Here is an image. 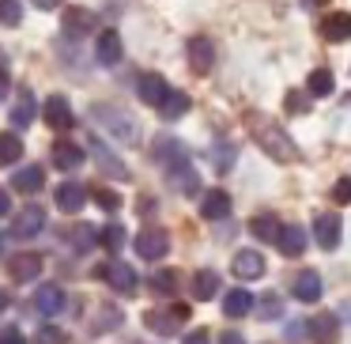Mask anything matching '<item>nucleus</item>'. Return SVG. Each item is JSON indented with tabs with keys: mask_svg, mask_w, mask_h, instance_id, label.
Masks as SVG:
<instances>
[{
	"mask_svg": "<svg viewBox=\"0 0 351 344\" xmlns=\"http://www.w3.org/2000/svg\"><path fill=\"white\" fill-rule=\"evenodd\" d=\"M245 122H250V137L257 140V148L265 155H272L276 163H295L298 159V144L276 122H268L265 114H250Z\"/></svg>",
	"mask_w": 351,
	"mask_h": 344,
	"instance_id": "1",
	"label": "nucleus"
},
{
	"mask_svg": "<svg viewBox=\"0 0 351 344\" xmlns=\"http://www.w3.org/2000/svg\"><path fill=\"white\" fill-rule=\"evenodd\" d=\"M91 122L99 125V129H106L114 140H121V144H136L140 140V129H136V122H132V114H125V110H117V106H106V102L91 106Z\"/></svg>",
	"mask_w": 351,
	"mask_h": 344,
	"instance_id": "2",
	"label": "nucleus"
},
{
	"mask_svg": "<svg viewBox=\"0 0 351 344\" xmlns=\"http://www.w3.org/2000/svg\"><path fill=\"white\" fill-rule=\"evenodd\" d=\"M136 253L144 261H162L170 253V235L162 227H144L136 235Z\"/></svg>",
	"mask_w": 351,
	"mask_h": 344,
	"instance_id": "3",
	"label": "nucleus"
},
{
	"mask_svg": "<svg viewBox=\"0 0 351 344\" xmlns=\"http://www.w3.org/2000/svg\"><path fill=\"white\" fill-rule=\"evenodd\" d=\"M185 54H189V65H193V72H197V76H208V72H212V65H215V46H212V38H204V34H193V38L185 42Z\"/></svg>",
	"mask_w": 351,
	"mask_h": 344,
	"instance_id": "4",
	"label": "nucleus"
},
{
	"mask_svg": "<svg viewBox=\"0 0 351 344\" xmlns=\"http://www.w3.org/2000/svg\"><path fill=\"white\" fill-rule=\"evenodd\" d=\"M99 276L117 291V295H132V291H136V273H132V265H125V261H110V265H99Z\"/></svg>",
	"mask_w": 351,
	"mask_h": 344,
	"instance_id": "5",
	"label": "nucleus"
},
{
	"mask_svg": "<svg viewBox=\"0 0 351 344\" xmlns=\"http://www.w3.org/2000/svg\"><path fill=\"white\" fill-rule=\"evenodd\" d=\"M167 182H170V190L182 193V197H197V193H200V174L189 167V159L167 167Z\"/></svg>",
	"mask_w": 351,
	"mask_h": 344,
	"instance_id": "6",
	"label": "nucleus"
},
{
	"mask_svg": "<svg viewBox=\"0 0 351 344\" xmlns=\"http://www.w3.org/2000/svg\"><path fill=\"white\" fill-rule=\"evenodd\" d=\"M87 148H91V159L99 163V170H102L106 178H129V167H125V163L117 159V155L110 152L106 144H102V137H95V133H91V140H87Z\"/></svg>",
	"mask_w": 351,
	"mask_h": 344,
	"instance_id": "7",
	"label": "nucleus"
},
{
	"mask_svg": "<svg viewBox=\"0 0 351 344\" xmlns=\"http://www.w3.org/2000/svg\"><path fill=\"white\" fill-rule=\"evenodd\" d=\"M313 238H317L321 250H336L340 238H343V220H340V216H332V212H321L317 223H313Z\"/></svg>",
	"mask_w": 351,
	"mask_h": 344,
	"instance_id": "8",
	"label": "nucleus"
},
{
	"mask_svg": "<svg viewBox=\"0 0 351 344\" xmlns=\"http://www.w3.org/2000/svg\"><path fill=\"white\" fill-rule=\"evenodd\" d=\"M42 114H46V125L49 129H72L76 125V114H72V106H69V99L64 95H49L46 99V106H42Z\"/></svg>",
	"mask_w": 351,
	"mask_h": 344,
	"instance_id": "9",
	"label": "nucleus"
},
{
	"mask_svg": "<svg viewBox=\"0 0 351 344\" xmlns=\"http://www.w3.org/2000/svg\"><path fill=\"white\" fill-rule=\"evenodd\" d=\"M152 159L159 163V167H174V163L189 159V152H185V144L174 137H155L152 140Z\"/></svg>",
	"mask_w": 351,
	"mask_h": 344,
	"instance_id": "10",
	"label": "nucleus"
},
{
	"mask_svg": "<svg viewBox=\"0 0 351 344\" xmlns=\"http://www.w3.org/2000/svg\"><path fill=\"white\" fill-rule=\"evenodd\" d=\"M8 276H12L16 284L38 280V276H42V257H38V253H31V250H27V253H16V257L8 261Z\"/></svg>",
	"mask_w": 351,
	"mask_h": 344,
	"instance_id": "11",
	"label": "nucleus"
},
{
	"mask_svg": "<svg viewBox=\"0 0 351 344\" xmlns=\"http://www.w3.org/2000/svg\"><path fill=\"white\" fill-rule=\"evenodd\" d=\"M306 333H310L313 344H336L340 341V321L332 314H317V318L306 321Z\"/></svg>",
	"mask_w": 351,
	"mask_h": 344,
	"instance_id": "12",
	"label": "nucleus"
},
{
	"mask_svg": "<svg viewBox=\"0 0 351 344\" xmlns=\"http://www.w3.org/2000/svg\"><path fill=\"white\" fill-rule=\"evenodd\" d=\"M95 27H99V16H95V12H87V8L64 12V34H69V38H87Z\"/></svg>",
	"mask_w": 351,
	"mask_h": 344,
	"instance_id": "13",
	"label": "nucleus"
},
{
	"mask_svg": "<svg viewBox=\"0 0 351 344\" xmlns=\"http://www.w3.org/2000/svg\"><path fill=\"white\" fill-rule=\"evenodd\" d=\"M121 54H125V46H121V34L117 31H102L99 38H95V57H99V65H121Z\"/></svg>",
	"mask_w": 351,
	"mask_h": 344,
	"instance_id": "14",
	"label": "nucleus"
},
{
	"mask_svg": "<svg viewBox=\"0 0 351 344\" xmlns=\"http://www.w3.org/2000/svg\"><path fill=\"white\" fill-rule=\"evenodd\" d=\"M182 321H185V318L174 310V306H170V314H167V310H147V314H144V325L152 329L155 336H174L178 329H182Z\"/></svg>",
	"mask_w": 351,
	"mask_h": 344,
	"instance_id": "15",
	"label": "nucleus"
},
{
	"mask_svg": "<svg viewBox=\"0 0 351 344\" xmlns=\"http://www.w3.org/2000/svg\"><path fill=\"white\" fill-rule=\"evenodd\" d=\"M34 310L46 314V318L61 314V310H64V291H61V284H42V288L34 291Z\"/></svg>",
	"mask_w": 351,
	"mask_h": 344,
	"instance_id": "16",
	"label": "nucleus"
},
{
	"mask_svg": "<svg viewBox=\"0 0 351 344\" xmlns=\"http://www.w3.org/2000/svg\"><path fill=\"white\" fill-rule=\"evenodd\" d=\"M230 268H234L238 280H261V276H265V257H261L257 250H242V253H234Z\"/></svg>",
	"mask_w": 351,
	"mask_h": 344,
	"instance_id": "17",
	"label": "nucleus"
},
{
	"mask_svg": "<svg viewBox=\"0 0 351 344\" xmlns=\"http://www.w3.org/2000/svg\"><path fill=\"white\" fill-rule=\"evenodd\" d=\"M53 200H57V208H61V212H80V208L87 205V185L61 182V185H57V193H53Z\"/></svg>",
	"mask_w": 351,
	"mask_h": 344,
	"instance_id": "18",
	"label": "nucleus"
},
{
	"mask_svg": "<svg viewBox=\"0 0 351 344\" xmlns=\"http://www.w3.org/2000/svg\"><path fill=\"white\" fill-rule=\"evenodd\" d=\"M167 91L170 87H167V80H162L159 72H144V76L136 80V95H140V102H147V106H159Z\"/></svg>",
	"mask_w": 351,
	"mask_h": 344,
	"instance_id": "19",
	"label": "nucleus"
},
{
	"mask_svg": "<svg viewBox=\"0 0 351 344\" xmlns=\"http://www.w3.org/2000/svg\"><path fill=\"white\" fill-rule=\"evenodd\" d=\"M42 227H46V212H42V208H23V212L12 220V235L16 238H34Z\"/></svg>",
	"mask_w": 351,
	"mask_h": 344,
	"instance_id": "20",
	"label": "nucleus"
},
{
	"mask_svg": "<svg viewBox=\"0 0 351 344\" xmlns=\"http://www.w3.org/2000/svg\"><path fill=\"white\" fill-rule=\"evenodd\" d=\"M42 185H46V170H42L38 163L19 167L16 174H12V190H16V193H38Z\"/></svg>",
	"mask_w": 351,
	"mask_h": 344,
	"instance_id": "21",
	"label": "nucleus"
},
{
	"mask_svg": "<svg viewBox=\"0 0 351 344\" xmlns=\"http://www.w3.org/2000/svg\"><path fill=\"white\" fill-rule=\"evenodd\" d=\"M280 253L283 257H302V250H306V231H302V223H287V227L280 231Z\"/></svg>",
	"mask_w": 351,
	"mask_h": 344,
	"instance_id": "22",
	"label": "nucleus"
},
{
	"mask_svg": "<svg viewBox=\"0 0 351 344\" xmlns=\"http://www.w3.org/2000/svg\"><path fill=\"white\" fill-rule=\"evenodd\" d=\"M200 216H204V220H212V223L227 220V216H230V197L223 190L204 193V200H200Z\"/></svg>",
	"mask_w": 351,
	"mask_h": 344,
	"instance_id": "23",
	"label": "nucleus"
},
{
	"mask_svg": "<svg viewBox=\"0 0 351 344\" xmlns=\"http://www.w3.org/2000/svg\"><path fill=\"white\" fill-rule=\"evenodd\" d=\"M84 148H76V144H69V140H61V144H53V163H57V170H80L84 167Z\"/></svg>",
	"mask_w": 351,
	"mask_h": 344,
	"instance_id": "24",
	"label": "nucleus"
},
{
	"mask_svg": "<svg viewBox=\"0 0 351 344\" xmlns=\"http://www.w3.org/2000/svg\"><path fill=\"white\" fill-rule=\"evenodd\" d=\"M250 231H253V238H261V242L276 246V242H280L283 223L276 220V216H253V220H250Z\"/></svg>",
	"mask_w": 351,
	"mask_h": 344,
	"instance_id": "25",
	"label": "nucleus"
},
{
	"mask_svg": "<svg viewBox=\"0 0 351 344\" xmlns=\"http://www.w3.org/2000/svg\"><path fill=\"white\" fill-rule=\"evenodd\" d=\"M189 106H193V102H189V95H185V91H167V95H162V102H159L155 110H159L167 122H178L182 114H189Z\"/></svg>",
	"mask_w": 351,
	"mask_h": 344,
	"instance_id": "26",
	"label": "nucleus"
},
{
	"mask_svg": "<svg viewBox=\"0 0 351 344\" xmlns=\"http://www.w3.org/2000/svg\"><path fill=\"white\" fill-rule=\"evenodd\" d=\"M250 310H253V295L245 288H234V291L223 295V314H227V318H245Z\"/></svg>",
	"mask_w": 351,
	"mask_h": 344,
	"instance_id": "27",
	"label": "nucleus"
},
{
	"mask_svg": "<svg viewBox=\"0 0 351 344\" xmlns=\"http://www.w3.org/2000/svg\"><path fill=\"white\" fill-rule=\"evenodd\" d=\"M321 34H325L328 42H348L351 38V16L348 12H332V16L321 23Z\"/></svg>",
	"mask_w": 351,
	"mask_h": 344,
	"instance_id": "28",
	"label": "nucleus"
},
{
	"mask_svg": "<svg viewBox=\"0 0 351 344\" xmlns=\"http://www.w3.org/2000/svg\"><path fill=\"white\" fill-rule=\"evenodd\" d=\"M178 288H182V273H174V268H159V273H152V295L170 299Z\"/></svg>",
	"mask_w": 351,
	"mask_h": 344,
	"instance_id": "29",
	"label": "nucleus"
},
{
	"mask_svg": "<svg viewBox=\"0 0 351 344\" xmlns=\"http://www.w3.org/2000/svg\"><path fill=\"white\" fill-rule=\"evenodd\" d=\"M34 117H38V102H34L31 91H23V95H19V102L12 106V125H16V129H27Z\"/></svg>",
	"mask_w": 351,
	"mask_h": 344,
	"instance_id": "30",
	"label": "nucleus"
},
{
	"mask_svg": "<svg viewBox=\"0 0 351 344\" xmlns=\"http://www.w3.org/2000/svg\"><path fill=\"white\" fill-rule=\"evenodd\" d=\"M291 291H295L298 303H317V299H321V276L317 273H302Z\"/></svg>",
	"mask_w": 351,
	"mask_h": 344,
	"instance_id": "31",
	"label": "nucleus"
},
{
	"mask_svg": "<svg viewBox=\"0 0 351 344\" xmlns=\"http://www.w3.org/2000/svg\"><path fill=\"white\" fill-rule=\"evenodd\" d=\"M193 295H197V299L219 295V273H212V268H200V273L193 276Z\"/></svg>",
	"mask_w": 351,
	"mask_h": 344,
	"instance_id": "32",
	"label": "nucleus"
},
{
	"mask_svg": "<svg viewBox=\"0 0 351 344\" xmlns=\"http://www.w3.org/2000/svg\"><path fill=\"white\" fill-rule=\"evenodd\" d=\"M306 91L317 95V99H321V95H332V91H336V76H332L328 69H313L310 80H306Z\"/></svg>",
	"mask_w": 351,
	"mask_h": 344,
	"instance_id": "33",
	"label": "nucleus"
},
{
	"mask_svg": "<svg viewBox=\"0 0 351 344\" xmlns=\"http://www.w3.org/2000/svg\"><path fill=\"white\" fill-rule=\"evenodd\" d=\"M19 155H23V140H19L16 133H0V167L19 163Z\"/></svg>",
	"mask_w": 351,
	"mask_h": 344,
	"instance_id": "34",
	"label": "nucleus"
},
{
	"mask_svg": "<svg viewBox=\"0 0 351 344\" xmlns=\"http://www.w3.org/2000/svg\"><path fill=\"white\" fill-rule=\"evenodd\" d=\"M99 242H102V250L121 253V246L129 242V231H125L121 223H110V227H102V231H99Z\"/></svg>",
	"mask_w": 351,
	"mask_h": 344,
	"instance_id": "35",
	"label": "nucleus"
},
{
	"mask_svg": "<svg viewBox=\"0 0 351 344\" xmlns=\"http://www.w3.org/2000/svg\"><path fill=\"white\" fill-rule=\"evenodd\" d=\"M121 321H125V314L117 310V306L99 303V318L91 321V333H102V329H114V325H121Z\"/></svg>",
	"mask_w": 351,
	"mask_h": 344,
	"instance_id": "36",
	"label": "nucleus"
},
{
	"mask_svg": "<svg viewBox=\"0 0 351 344\" xmlns=\"http://www.w3.org/2000/svg\"><path fill=\"white\" fill-rule=\"evenodd\" d=\"M23 19V4L19 0H0V27H19Z\"/></svg>",
	"mask_w": 351,
	"mask_h": 344,
	"instance_id": "37",
	"label": "nucleus"
},
{
	"mask_svg": "<svg viewBox=\"0 0 351 344\" xmlns=\"http://www.w3.org/2000/svg\"><path fill=\"white\" fill-rule=\"evenodd\" d=\"M72 242H76V250L84 253V250H91V246L99 242V231H95V227H87V223H80V227L72 231Z\"/></svg>",
	"mask_w": 351,
	"mask_h": 344,
	"instance_id": "38",
	"label": "nucleus"
},
{
	"mask_svg": "<svg viewBox=\"0 0 351 344\" xmlns=\"http://www.w3.org/2000/svg\"><path fill=\"white\" fill-rule=\"evenodd\" d=\"M212 159H215V170H230L234 167V148H230L227 140H219V144L212 148Z\"/></svg>",
	"mask_w": 351,
	"mask_h": 344,
	"instance_id": "39",
	"label": "nucleus"
},
{
	"mask_svg": "<svg viewBox=\"0 0 351 344\" xmlns=\"http://www.w3.org/2000/svg\"><path fill=\"white\" fill-rule=\"evenodd\" d=\"M283 106H287V114H306V110H310V99H306L302 91H287Z\"/></svg>",
	"mask_w": 351,
	"mask_h": 344,
	"instance_id": "40",
	"label": "nucleus"
},
{
	"mask_svg": "<svg viewBox=\"0 0 351 344\" xmlns=\"http://www.w3.org/2000/svg\"><path fill=\"white\" fill-rule=\"evenodd\" d=\"M261 306H265V310H261V318H265V321H272V318H280V314H283L280 295H265V299H261Z\"/></svg>",
	"mask_w": 351,
	"mask_h": 344,
	"instance_id": "41",
	"label": "nucleus"
},
{
	"mask_svg": "<svg viewBox=\"0 0 351 344\" xmlns=\"http://www.w3.org/2000/svg\"><path fill=\"white\" fill-rule=\"evenodd\" d=\"M91 197L99 200V205L106 208V212H117V208H121V197H117V193H110V190H95Z\"/></svg>",
	"mask_w": 351,
	"mask_h": 344,
	"instance_id": "42",
	"label": "nucleus"
},
{
	"mask_svg": "<svg viewBox=\"0 0 351 344\" xmlns=\"http://www.w3.org/2000/svg\"><path fill=\"white\" fill-rule=\"evenodd\" d=\"M31 344H64V333L53 325H46V329H38V336H34Z\"/></svg>",
	"mask_w": 351,
	"mask_h": 344,
	"instance_id": "43",
	"label": "nucleus"
},
{
	"mask_svg": "<svg viewBox=\"0 0 351 344\" xmlns=\"http://www.w3.org/2000/svg\"><path fill=\"white\" fill-rule=\"evenodd\" d=\"M332 200L336 205H351V178H340V182L332 185Z\"/></svg>",
	"mask_w": 351,
	"mask_h": 344,
	"instance_id": "44",
	"label": "nucleus"
},
{
	"mask_svg": "<svg viewBox=\"0 0 351 344\" xmlns=\"http://www.w3.org/2000/svg\"><path fill=\"white\" fill-rule=\"evenodd\" d=\"M8 54H4V49H0V99H4V91H8Z\"/></svg>",
	"mask_w": 351,
	"mask_h": 344,
	"instance_id": "45",
	"label": "nucleus"
},
{
	"mask_svg": "<svg viewBox=\"0 0 351 344\" xmlns=\"http://www.w3.org/2000/svg\"><path fill=\"white\" fill-rule=\"evenodd\" d=\"M0 344H27V336L19 333V329H4V333H0Z\"/></svg>",
	"mask_w": 351,
	"mask_h": 344,
	"instance_id": "46",
	"label": "nucleus"
},
{
	"mask_svg": "<svg viewBox=\"0 0 351 344\" xmlns=\"http://www.w3.org/2000/svg\"><path fill=\"white\" fill-rule=\"evenodd\" d=\"M185 344H212V341H208V329H197V333H189V336H185Z\"/></svg>",
	"mask_w": 351,
	"mask_h": 344,
	"instance_id": "47",
	"label": "nucleus"
},
{
	"mask_svg": "<svg viewBox=\"0 0 351 344\" xmlns=\"http://www.w3.org/2000/svg\"><path fill=\"white\" fill-rule=\"evenodd\" d=\"M8 212H12V193L0 190V216H8Z\"/></svg>",
	"mask_w": 351,
	"mask_h": 344,
	"instance_id": "48",
	"label": "nucleus"
},
{
	"mask_svg": "<svg viewBox=\"0 0 351 344\" xmlns=\"http://www.w3.org/2000/svg\"><path fill=\"white\" fill-rule=\"evenodd\" d=\"M34 8H42V12H53V8H61V0H31Z\"/></svg>",
	"mask_w": 351,
	"mask_h": 344,
	"instance_id": "49",
	"label": "nucleus"
},
{
	"mask_svg": "<svg viewBox=\"0 0 351 344\" xmlns=\"http://www.w3.org/2000/svg\"><path fill=\"white\" fill-rule=\"evenodd\" d=\"M219 344H245V341H242V333H223Z\"/></svg>",
	"mask_w": 351,
	"mask_h": 344,
	"instance_id": "50",
	"label": "nucleus"
},
{
	"mask_svg": "<svg viewBox=\"0 0 351 344\" xmlns=\"http://www.w3.org/2000/svg\"><path fill=\"white\" fill-rule=\"evenodd\" d=\"M321 4H328V0H302V8H321Z\"/></svg>",
	"mask_w": 351,
	"mask_h": 344,
	"instance_id": "51",
	"label": "nucleus"
},
{
	"mask_svg": "<svg viewBox=\"0 0 351 344\" xmlns=\"http://www.w3.org/2000/svg\"><path fill=\"white\" fill-rule=\"evenodd\" d=\"M8 303H12V299H8V291H0V310H8Z\"/></svg>",
	"mask_w": 351,
	"mask_h": 344,
	"instance_id": "52",
	"label": "nucleus"
},
{
	"mask_svg": "<svg viewBox=\"0 0 351 344\" xmlns=\"http://www.w3.org/2000/svg\"><path fill=\"white\" fill-rule=\"evenodd\" d=\"M343 318H348V321H351V303H343Z\"/></svg>",
	"mask_w": 351,
	"mask_h": 344,
	"instance_id": "53",
	"label": "nucleus"
},
{
	"mask_svg": "<svg viewBox=\"0 0 351 344\" xmlns=\"http://www.w3.org/2000/svg\"><path fill=\"white\" fill-rule=\"evenodd\" d=\"M0 250H4V235H0Z\"/></svg>",
	"mask_w": 351,
	"mask_h": 344,
	"instance_id": "54",
	"label": "nucleus"
},
{
	"mask_svg": "<svg viewBox=\"0 0 351 344\" xmlns=\"http://www.w3.org/2000/svg\"><path fill=\"white\" fill-rule=\"evenodd\" d=\"M348 102H351V95H348Z\"/></svg>",
	"mask_w": 351,
	"mask_h": 344,
	"instance_id": "55",
	"label": "nucleus"
}]
</instances>
